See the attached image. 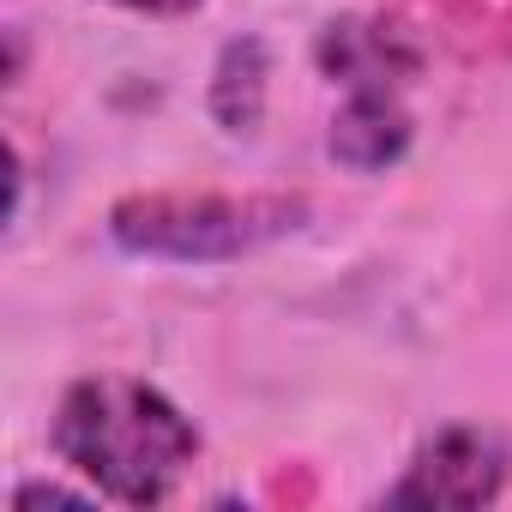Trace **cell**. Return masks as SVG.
Wrapping results in <instances>:
<instances>
[{
	"label": "cell",
	"mask_w": 512,
	"mask_h": 512,
	"mask_svg": "<svg viewBox=\"0 0 512 512\" xmlns=\"http://www.w3.org/2000/svg\"><path fill=\"white\" fill-rule=\"evenodd\" d=\"M308 223L302 193H133L109 211L115 247L139 260L211 266L284 241Z\"/></svg>",
	"instance_id": "cell-2"
},
{
	"label": "cell",
	"mask_w": 512,
	"mask_h": 512,
	"mask_svg": "<svg viewBox=\"0 0 512 512\" xmlns=\"http://www.w3.org/2000/svg\"><path fill=\"white\" fill-rule=\"evenodd\" d=\"M49 446L103 500L157 506L199 458V428L157 386H145L133 374H91V380L67 386Z\"/></svg>",
	"instance_id": "cell-1"
},
{
	"label": "cell",
	"mask_w": 512,
	"mask_h": 512,
	"mask_svg": "<svg viewBox=\"0 0 512 512\" xmlns=\"http://www.w3.org/2000/svg\"><path fill=\"white\" fill-rule=\"evenodd\" d=\"M115 7H133V13H157V19H181V13L205 7V0H115Z\"/></svg>",
	"instance_id": "cell-9"
},
{
	"label": "cell",
	"mask_w": 512,
	"mask_h": 512,
	"mask_svg": "<svg viewBox=\"0 0 512 512\" xmlns=\"http://www.w3.org/2000/svg\"><path fill=\"white\" fill-rule=\"evenodd\" d=\"M506 482V452L482 428H440L386 488V506H488Z\"/></svg>",
	"instance_id": "cell-3"
},
{
	"label": "cell",
	"mask_w": 512,
	"mask_h": 512,
	"mask_svg": "<svg viewBox=\"0 0 512 512\" xmlns=\"http://www.w3.org/2000/svg\"><path fill=\"white\" fill-rule=\"evenodd\" d=\"M314 61L344 91H392V97L422 73V49L392 19H338V25H326L320 43H314Z\"/></svg>",
	"instance_id": "cell-4"
},
{
	"label": "cell",
	"mask_w": 512,
	"mask_h": 512,
	"mask_svg": "<svg viewBox=\"0 0 512 512\" xmlns=\"http://www.w3.org/2000/svg\"><path fill=\"white\" fill-rule=\"evenodd\" d=\"M308 494H314V476H290V470H284V476L272 482V500H308Z\"/></svg>",
	"instance_id": "cell-10"
},
{
	"label": "cell",
	"mask_w": 512,
	"mask_h": 512,
	"mask_svg": "<svg viewBox=\"0 0 512 512\" xmlns=\"http://www.w3.org/2000/svg\"><path fill=\"white\" fill-rule=\"evenodd\" d=\"M91 500H97V488L79 494V488H61V482H25V488L13 494V512H37V506H91Z\"/></svg>",
	"instance_id": "cell-8"
},
{
	"label": "cell",
	"mask_w": 512,
	"mask_h": 512,
	"mask_svg": "<svg viewBox=\"0 0 512 512\" xmlns=\"http://www.w3.org/2000/svg\"><path fill=\"white\" fill-rule=\"evenodd\" d=\"M332 157L356 175H374V169H392L404 151H410V115L392 91H350V103L338 109L332 121Z\"/></svg>",
	"instance_id": "cell-5"
},
{
	"label": "cell",
	"mask_w": 512,
	"mask_h": 512,
	"mask_svg": "<svg viewBox=\"0 0 512 512\" xmlns=\"http://www.w3.org/2000/svg\"><path fill=\"white\" fill-rule=\"evenodd\" d=\"M422 25H440L470 55H512V0H428Z\"/></svg>",
	"instance_id": "cell-7"
},
{
	"label": "cell",
	"mask_w": 512,
	"mask_h": 512,
	"mask_svg": "<svg viewBox=\"0 0 512 512\" xmlns=\"http://www.w3.org/2000/svg\"><path fill=\"white\" fill-rule=\"evenodd\" d=\"M266 79H272V55L260 37H235L223 43L217 55V73H211V121L223 133H253L266 121Z\"/></svg>",
	"instance_id": "cell-6"
}]
</instances>
